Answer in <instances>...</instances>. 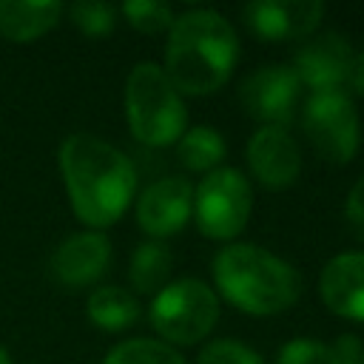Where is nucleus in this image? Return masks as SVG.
Wrapping results in <instances>:
<instances>
[{"label": "nucleus", "instance_id": "f257e3e1", "mask_svg": "<svg viewBox=\"0 0 364 364\" xmlns=\"http://www.w3.org/2000/svg\"><path fill=\"white\" fill-rule=\"evenodd\" d=\"M60 171L74 216L88 228L114 225L131 205L136 171L131 159L94 134H71L60 145Z\"/></svg>", "mask_w": 364, "mask_h": 364}, {"label": "nucleus", "instance_id": "f03ea898", "mask_svg": "<svg viewBox=\"0 0 364 364\" xmlns=\"http://www.w3.org/2000/svg\"><path fill=\"white\" fill-rule=\"evenodd\" d=\"M239 60L236 28L213 9H188L168 28L165 74L179 94L202 97L219 91Z\"/></svg>", "mask_w": 364, "mask_h": 364}, {"label": "nucleus", "instance_id": "7ed1b4c3", "mask_svg": "<svg viewBox=\"0 0 364 364\" xmlns=\"http://www.w3.org/2000/svg\"><path fill=\"white\" fill-rule=\"evenodd\" d=\"M216 290L233 307L250 316H276L296 304L299 273L262 245L233 242L213 256L210 264Z\"/></svg>", "mask_w": 364, "mask_h": 364}, {"label": "nucleus", "instance_id": "20e7f679", "mask_svg": "<svg viewBox=\"0 0 364 364\" xmlns=\"http://www.w3.org/2000/svg\"><path fill=\"white\" fill-rule=\"evenodd\" d=\"M125 117L131 134L148 148L179 142L188 131V108L162 65L136 63L125 80Z\"/></svg>", "mask_w": 364, "mask_h": 364}, {"label": "nucleus", "instance_id": "39448f33", "mask_svg": "<svg viewBox=\"0 0 364 364\" xmlns=\"http://www.w3.org/2000/svg\"><path fill=\"white\" fill-rule=\"evenodd\" d=\"M148 318L165 344H196L216 327L219 296L202 279L185 276L168 282L154 296Z\"/></svg>", "mask_w": 364, "mask_h": 364}, {"label": "nucleus", "instance_id": "423d86ee", "mask_svg": "<svg viewBox=\"0 0 364 364\" xmlns=\"http://www.w3.org/2000/svg\"><path fill=\"white\" fill-rule=\"evenodd\" d=\"M253 188L239 168L219 165L193 188V219L202 236L213 242L236 239L250 222Z\"/></svg>", "mask_w": 364, "mask_h": 364}, {"label": "nucleus", "instance_id": "0eeeda50", "mask_svg": "<svg viewBox=\"0 0 364 364\" xmlns=\"http://www.w3.org/2000/svg\"><path fill=\"white\" fill-rule=\"evenodd\" d=\"M301 125L313 151L321 159L344 165L355 156L361 142V122L355 102L347 91H310L301 108Z\"/></svg>", "mask_w": 364, "mask_h": 364}, {"label": "nucleus", "instance_id": "6e6552de", "mask_svg": "<svg viewBox=\"0 0 364 364\" xmlns=\"http://www.w3.org/2000/svg\"><path fill=\"white\" fill-rule=\"evenodd\" d=\"M299 80L290 65L273 63L247 74L239 85V102L245 114L262 125L287 128L299 102Z\"/></svg>", "mask_w": 364, "mask_h": 364}, {"label": "nucleus", "instance_id": "1a4fd4ad", "mask_svg": "<svg viewBox=\"0 0 364 364\" xmlns=\"http://www.w3.org/2000/svg\"><path fill=\"white\" fill-rule=\"evenodd\" d=\"M245 156H247L250 173L267 191H284L301 173L299 142L290 136L287 128H279V125H259L256 134L247 139Z\"/></svg>", "mask_w": 364, "mask_h": 364}, {"label": "nucleus", "instance_id": "9d476101", "mask_svg": "<svg viewBox=\"0 0 364 364\" xmlns=\"http://www.w3.org/2000/svg\"><path fill=\"white\" fill-rule=\"evenodd\" d=\"M191 216H193V185L185 176H162L151 182L136 199V222L154 239L179 233Z\"/></svg>", "mask_w": 364, "mask_h": 364}, {"label": "nucleus", "instance_id": "9b49d317", "mask_svg": "<svg viewBox=\"0 0 364 364\" xmlns=\"http://www.w3.org/2000/svg\"><path fill=\"white\" fill-rule=\"evenodd\" d=\"M350 63H353L350 40L336 31H324V34L307 37L299 46L290 68L299 85H307L310 91H333L347 85Z\"/></svg>", "mask_w": 364, "mask_h": 364}, {"label": "nucleus", "instance_id": "f8f14e48", "mask_svg": "<svg viewBox=\"0 0 364 364\" xmlns=\"http://www.w3.org/2000/svg\"><path fill=\"white\" fill-rule=\"evenodd\" d=\"M245 23L262 40H307L324 20L318 0H256L242 9Z\"/></svg>", "mask_w": 364, "mask_h": 364}, {"label": "nucleus", "instance_id": "ddd939ff", "mask_svg": "<svg viewBox=\"0 0 364 364\" xmlns=\"http://www.w3.org/2000/svg\"><path fill=\"white\" fill-rule=\"evenodd\" d=\"M324 307L347 321H364V250L333 256L318 276Z\"/></svg>", "mask_w": 364, "mask_h": 364}, {"label": "nucleus", "instance_id": "4468645a", "mask_svg": "<svg viewBox=\"0 0 364 364\" xmlns=\"http://www.w3.org/2000/svg\"><path fill=\"white\" fill-rule=\"evenodd\" d=\"M111 264V242L100 230L68 236L51 256V273L68 287H85L105 276Z\"/></svg>", "mask_w": 364, "mask_h": 364}, {"label": "nucleus", "instance_id": "2eb2a0df", "mask_svg": "<svg viewBox=\"0 0 364 364\" xmlns=\"http://www.w3.org/2000/svg\"><path fill=\"white\" fill-rule=\"evenodd\" d=\"M63 3L57 0H0V34L14 43L43 37L57 26Z\"/></svg>", "mask_w": 364, "mask_h": 364}, {"label": "nucleus", "instance_id": "dca6fc26", "mask_svg": "<svg viewBox=\"0 0 364 364\" xmlns=\"http://www.w3.org/2000/svg\"><path fill=\"white\" fill-rule=\"evenodd\" d=\"M85 313H88L91 324H97L100 330L117 333V330L131 327L139 318V301L131 290H125L119 284H102L88 296Z\"/></svg>", "mask_w": 364, "mask_h": 364}, {"label": "nucleus", "instance_id": "f3484780", "mask_svg": "<svg viewBox=\"0 0 364 364\" xmlns=\"http://www.w3.org/2000/svg\"><path fill=\"white\" fill-rule=\"evenodd\" d=\"M173 256L162 242H142L131 253L128 279L136 293H159L168 284Z\"/></svg>", "mask_w": 364, "mask_h": 364}, {"label": "nucleus", "instance_id": "a211bd4d", "mask_svg": "<svg viewBox=\"0 0 364 364\" xmlns=\"http://www.w3.org/2000/svg\"><path fill=\"white\" fill-rule=\"evenodd\" d=\"M225 151H228L225 136L210 125H193L176 142L179 162L188 171H202V173H210L213 168H219L225 159Z\"/></svg>", "mask_w": 364, "mask_h": 364}, {"label": "nucleus", "instance_id": "6ab92c4d", "mask_svg": "<svg viewBox=\"0 0 364 364\" xmlns=\"http://www.w3.org/2000/svg\"><path fill=\"white\" fill-rule=\"evenodd\" d=\"M102 364H188L182 353L156 338H128L108 350Z\"/></svg>", "mask_w": 364, "mask_h": 364}, {"label": "nucleus", "instance_id": "aec40b11", "mask_svg": "<svg viewBox=\"0 0 364 364\" xmlns=\"http://www.w3.org/2000/svg\"><path fill=\"white\" fill-rule=\"evenodd\" d=\"M71 23L88 37H105L117 26V9L102 0H77L68 6Z\"/></svg>", "mask_w": 364, "mask_h": 364}, {"label": "nucleus", "instance_id": "412c9836", "mask_svg": "<svg viewBox=\"0 0 364 364\" xmlns=\"http://www.w3.org/2000/svg\"><path fill=\"white\" fill-rule=\"evenodd\" d=\"M122 14L125 20L142 31V34H159V31H168L176 20L173 9L168 3H156V0H128L122 6Z\"/></svg>", "mask_w": 364, "mask_h": 364}, {"label": "nucleus", "instance_id": "4be33fe9", "mask_svg": "<svg viewBox=\"0 0 364 364\" xmlns=\"http://www.w3.org/2000/svg\"><path fill=\"white\" fill-rule=\"evenodd\" d=\"M196 364H264V358L239 338H213L199 350Z\"/></svg>", "mask_w": 364, "mask_h": 364}, {"label": "nucleus", "instance_id": "5701e85b", "mask_svg": "<svg viewBox=\"0 0 364 364\" xmlns=\"http://www.w3.org/2000/svg\"><path fill=\"white\" fill-rule=\"evenodd\" d=\"M276 364H330V347L318 338L299 336L282 344Z\"/></svg>", "mask_w": 364, "mask_h": 364}, {"label": "nucleus", "instance_id": "b1692460", "mask_svg": "<svg viewBox=\"0 0 364 364\" xmlns=\"http://www.w3.org/2000/svg\"><path fill=\"white\" fill-rule=\"evenodd\" d=\"M330 364H364V341L353 333H344L330 347Z\"/></svg>", "mask_w": 364, "mask_h": 364}, {"label": "nucleus", "instance_id": "393cba45", "mask_svg": "<svg viewBox=\"0 0 364 364\" xmlns=\"http://www.w3.org/2000/svg\"><path fill=\"white\" fill-rule=\"evenodd\" d=\"M344 216H347V225L353 228V233L358 239H364V176L355 179V185L350 188L347 202H344Z\"/></svg>", "mask_w": 364, "mask_h": 364}, {"label": "nucleus", "instance_id": "a878e982", "mask_svg": "<svg viewBox=\"0 0 364 364\" xmlns=\"http://www.w3.org/2000/svg\"><path fill=\"white\" fill-rule=\"evenodd\" d=\"M347 85H350V88H353L358 97H364V51L353 54L350 74H347Z\"/></svg>", "mask_w": 364, "mask_h": 364}, {"label": "nucleus", "instance_id": "bb28decb", "mask_svg": "<svg viewBox=\"0 0 364 364\" xmlns=\"http://www.w3.org/2000/svg\"><path fill=\"white\" fill-rule=\"evenodd\" d=\"M0 364H11V355L6 353V347H0Z\"/></svg>", "mask_w": 364, "mask_h": 364}]
</instances>
